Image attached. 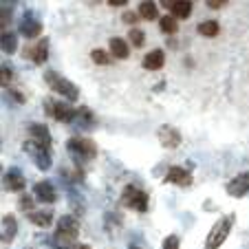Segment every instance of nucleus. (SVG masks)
<instances>
[{"label": "nucleus", "mask_w": 249, "mask_h": 249, "mask_svg": "<svg viewBox=\"0 0 249 249\" xmlns=\"http://www.w3.org/2000/svg\"><path fill=\"white\" fill-rule=\"evenodd\" d=\"M2 51L7 53V55H14L16 49H18V38H16V33L11 31H2Z\"/></svg>", "instance_id": "5701e85b"}, {"label": "nucleus", "mask_w": 249, "mask_h": 249, "mask_svg": "<svg viewBox=\"0 0 249 249\" xmlns=\"http://www.w3.org/2000/svg\"><path fill=\"white\" fill-rule=\"evenodd\" d=\"M29 137H31V141L40 143V146L51 148V132H49V128L44 124H31L29 126Z\"/></svg>", "instance_id": "2eb2a0df"}, {"label": "nucleus", "mask_w": 249, "mask_h": 249, "mask_svg": "<svg viewBox=\"0 0 249 249\" xmlns=\"http://www.w3.org/2000/svg\"><path fill=\"white\" fill-rule=\"evenodd\" d=\"M73 124H75L80 130H90V128L95 126V115L90 113V108H77Z\"/></svg>", "instance_id": "a211bd4d"}, {"label": "nucleus", "mask_w": 249, "mask_h": 249, "mask_svg": "<svg viewBox=\"0 0 249 249\" xmlns=\"http://www.w3.org/2000/svg\"><path fill=\"white\" fill-rule=\"evenodd\" d=\"M159 27H161V31L168 33V36H172V33L179 31L177 18H172V16H163V18H159Z\"/></svg>", "instance_id": "a878e982"}, {"label": "nucleus", "mask_w": 249, "mask_h": 249, "mask_svg": "<svg viewBox=\"0 0 249 249\" xmlns=\"http://www.w3.org/2000/svg\"><path fill=\"white\" fill-rule=\"evenodd\" d=\"M227 194L234 198H243L249 194V170L247 172H240L238 177H234V179L230 181V183L225 185Z\"/></svg>", "instance_id": "1a4fd4ad"}, {"label": "nucleus", "mask_w": 249, "mask_h": 249, "mask_svg": "<svg viewBox=\"0 0 249 249\" xmlns=\"http://www.w3.org/2000/svg\"><path fill=\"white\" fill-rule=\"evenodd\" d=\"M11 82V71H7V66H2V84Z\"/></svg>", "instance_id": "2f4dec72"}, {"label": "nucleus", "mask_w": 249, "mask_h": 249, "mask_svg": "<svg viewBox=\"0 0 249 249\" xmlns=\"http://www.w3.org/2000/svg\"><path fill=\"white\" fill-rule=\"evenodd\" d=\"M234 214H225V216H221V221L214 223V227L210 230V234H207V240H205V249H218L223 243L227 240V236H230L231 227H234Z\"/></svg>", "instance_id": "7ed1b4c3"}, {"label": "nucleus", "mask_w": 249, "mask_h": 249, "mask_svg": "<svg viewBox=\"0 0 249 249\" xmlns=\"http://www.w3.org/2000/svg\"><path fill=\"white\" fill-rule=\"evenodd\" d=\"M163 7L170 9V16H172V18L185 20L192 16V2H185V0H165Z\"/></svg>", "instance_id": "ddd939ff"}, {"label": "nucleus", "mask_w": 249, "mask_h": 249, "mask_svg": "<svg viewBox=\"0 0 249 249\" xmlns=\"http://www.w3.org/2000/svg\"><path fill=\"white\" fill-rule=\"evenodd\" d=\"M80 234V223L75 216H62L57 221V230H55V240L62 247H69V245H75V238Z\"/></svg>", "instance_id": "20e7f679"}, {"label": "nucleus", "mask_w": 249, "mask_h": 249, "mask_svg": "<svg viewBox=\"0 0 249 249\" xmlns=\"http://www.w3.org/2000/svg\"><path fill=\"white\" fill-rule=\"evenodd\" d=\"M122 203L126 207H132L137 212H148V194L143 190L135 188V185H128L122 194Z\"/></svg>", "instance_id": "0eeeda50"}, {"label": "nucleus", "mask_w": 249, "mask_h": 249, "mask_svg": "<svg viewBox=\"0 0 249 249\" xmlns=\"http://www.w3.org/2000/svg\"><path fill=\"white\" fill-rule=\"evenodd\" d=\"M29 221L36 227H49L53 223V212L51 210H33L29 214Z\"/></svg>", "instance_id": "aec40b11"}, {"label": "nucleus", "mask_w": 249, "mask_h": 249, "mask_svg": "<svg viewBox=\"0 0 249 249\" xmlns=\"http://www.w3.org/2000/svg\"><path fill=\"white\" fill-rule=\"evenodd\" d=\"M90 60H93L95 64H99V66H106V64L113 62V55L106 53L104 49H93V51H90Z\"/></svg>", "instance_id": "bb28decb"}, {"label": "nucleus", "mask_w": 249, "mask_h": 249, "mask_svg": "<svg viewBox=\"0 0 249 249\" xmlns=\"http://www.w3.org/2000/svg\"><path fill=\"white\" fill-rule=\"evenodd\" d=\"M33 194L38 198L40 203H55L57 201V192H55V185L51 181H38V183L33 185Z\"/></svg>", "instance_id": "9b49d317"}, {"label": "nucleus", "mask_w": 249, "mask_h": 249, "mask_svg": "<svg viewBox=\"0 0 249 249\" xmlns=\"http://www.w3.org/2000/svg\"><path fill=\"white\" fill-rule=\"evenodd\" d=\"M44 110H47L55 122H62V124H73L75 113H77V108H73V106L66 102H60V99H47V102H44Z\"/></svg>", "instance_id": "39448f33"}, {"label": "nucleus", "mask_w": 249, "mask_h": 249, "mask_svg": "<svg viewBox=\"0 0 249 249\" xmlns=\"http://www.w3.org/2000/svg\"><path fill=\"white\" fill-rule=\"evenodd\" d=\"M31 57L36 64H44L47 62V57H49V40L44 38V40H40L38 44H33L29 51H24V57Z\"/></svg>", "instance_id": "dca6fc26"}, {"label": "nucleus", "mask_w": 249, "mask_h": 249, "mask_svg": "<svg viewBox=\"0 0 249 249\" xmlns=\"http://www.w3.org/2000/svg\"><path fill=\"white\" fill-rule=\"evenodd\" d=\"M108 5L110 7H126L128 0H108Z\"/></svg>", "instance_id": "473e14b6"}, {"label": "nucleus", "mask_w": 249, "mask_h": 249, "mask_svg": "<svg viewBox=\"0 0 249 249\" xmlns=\"http://www.w3.org/2000/svg\"><path fill=\"white\" fill-rule=\"evenodd\" d=\"M128 42H130L135 49H141L146 44V33L141 31L139 27H132L130 31H128Z\"/></svg>", "instance_id": "393cba45"}, {"label": "nucleus", "mask_w": 249, "mask_h": 249, "mask_svg": "<svg viewBox=\"0 0 249 249\" xmlns=\"http://www.w3.org/2000/svg\"><path fill=\"white\" fill-rule=\"evenodd\" d=\"M165 62V53L161 51V49H155V51H150L146 57H143V69L146 71H159L161 66H163Z\"/></svg>", "instance_id": "6ab92c4d"}, {"label": "nucleus", "mask_w": 249, "mask_h": 249, "mask_svg": "<svg viewBox=\"0 0 249 249\" xmlns=\"http://www.w3.org/2000/svg\"><path fill=\"white\" fill-rule=\"evenodd\" d=\"M24 152H27L29 157L33 159V163L38 165V170H42V172H47L49 168H51L53 159H51V152H49V148L40 146V143H36V141H24Z\"/></svg>", "instance_id": "423d86ee"}, {"label": "nucleus", "mask_w": 249, "mask_h": 249, "mask_svg": "<svg viewBox=\"0 0 249 249\" xmlns=\"http://www.w3.org/2000/svg\"><path fill=\"white\" fill-rule=\"evenodd\" d=\"M20 33H22L27 40L38 38L40 33H42V22H40L31 11H27V14L22 16V20H20Z\"/></svg>", "instance_id": "9d476101"}, {"label": "nucleus", "mask_w": 249, "mask_h": 249, "mask_svg": "<svg viewBox=\"0 0 249 249\" xmlns=\"http://www.w3.org/2000/svg\"><path fill=\"white\" fill-rule=\"evenodd\" d=\"M139 16L143 20H157L159 18V9H157V2H148V0H143L139 5Z\"/></svg>", "instance_id": "b1692460"}, {"label": "nucleus", "mask_w": 249, "mask_h": 249, "mask_svg": "<svg viewBox=\"0 0 249 249\" xmlns=\"http://www.w3.org/2000/svg\"><path fill=\"white\" fill-rule=\"evenodd\" d=\"M139 18H141V16H139V14H132V11H124V16H122V20H124L126 24H130V29L135 27Z\"/></svg>", "instance_id": "c756f323"}, {"label": "nucleus", "mask_w": 249, "mask_h": 249, "mask_svg": "<svg viewBox=\"0 0 249 249\" xmlns=\"http://www.w3.org/2000/svg\"><path fill=\"white\" fill-rule=\"evenodd\" d=\"M2 183H5V190H9V192H22L24 190V174L20 172V168L11 165V168L5 172Z\"/></svg>", "instance_id": "f8f14e48"}, {"label": "nucleus", "mask_w": 249, "mask_h": 249, "mask_svg": "<svg viewBox=\"0 0 249 249\" xmlns=\"http://www.w3.org/2000/svg\"><path fill=\"white\" fill-rule=\"evenodd\" d=\"M66 150L75 159V163H86L97 157V143L89 137H71L66 141Z\"/></svg>", "instance_id": "f257e3e1"}, {"label": "nucleus", "mask_w": 249, "mask_h": 249, "mask_svg": "<svg viewBox=\"0 0 249 249\" xmlns=\"http://www.w3.org/2000/svg\"><path fill=\"white\" fill-rule=\"evenodd\" d=\"M16 234H18V223H16V216H11V214L2 216V240H5V243H11V240L16 238Z\"/></svg>", "instance_id": "412c9836"}, {"label": "nucleus", "mask_w": 249, "mask_h": 249, "mask_svg": "<svg viewBox=\"0 0 249 249\" xmlns=\"http://www.w3.org/2000/svg\"><path fill=\"white\" fill-rule=\"evenodd\" d=\"M218 31H221V24L216 20H205V22L198 24V33H201L203 38H216Z\"/></svg>", "instance_id": "4be33fe9"}, {"label": "nucleus", "mask_w": 249, "mask_h": 249, "mask_svg": "<svg viewBox=\"0 0 249 249\" xmlns=\"http://www.w3.org/2000/svg\"><path fill=\"white\" fill-rule=\"evenodd\" d=\"M163 249H181V240L177 234H170L168 238L163 240Z\"/></svg>", "instance_id": "cd10ccee"}, {"label": "nucleus", "mask_w": 249, "mask_h": 249, "mask_svg": "<svg viewBox=\"0 0 249 249\" xmlns=\"http://www.w3.org/2000/svg\"><path fill=\"white\" fill-rule=\"evenodd\" d=\"M108 44H110V55H113L115 60H126V57L130 55V44L124 38H113Z\"/></svg>", "instance_id": "f3484780"}, {"label": "nucleus", "mask_w": 249, "mask_h": 249, "mask_svg": "<svg viewBox=\"0 0 249 249\" xmlns=\"http://www.w3.org/2000/svg\"><path fill=\"white\" fill-rule=\"evenodd\" d=\"M159 141L163 148L172 150V148H177L181 143V132L172 126H161L159 128Z\"/></svg>", "instance_id": "4468645a"}, {"label": "nucleus", "mask_w": 249, "mask_h": 249, "mask_svg": "<svg viewBox=\"0 0 249 249\" xmlns=\"http://www.w3.org/2000/svg\"><path fill=\"white\" fill-rule=\"evenodd\" d=\"M130 249H141V247H132V245H130Z\"/></svg>", "instance_id": "f704fd0d"}, {"label": "nucleus", "mask_w": 249, "mask_h": 249, "mask_svg": "<svg viewBox=\"0 0 249 249\" xmlns=\"http://www.w3.org/2000/svg\"><path fill=\"white\" fill-rule=\"evenodd\" d=\"M165 183L188 188V185H192V174H190V170L181 168V165H170L168 172H165Z\"/></svg>", "instance_id": "6e6552de"}, {"label": "nucleus", "mask_w": 249, "mask_h": 249, "mask_svg": "<svg viewBox=\"0 0 249 249\" xmlns=\"http://www.w3.org/2000/svg\"><path fill=\"white\" fill-rule=\"evenodd\" d=\"M44 80H47L49 89H51L55 95L64 97L66 102H75V99L80 97V89H77L71 80H66L64 75L55 73V71H47V73H44Z\"/></svg>", "instance_id": "f03ea898"}, {"label": "nucleus", "mask_w": 249, "mask_h": 249, "mask_svg": "<svg viewBox=\"0 0 249 249\" xmlns=\"http://www.w3.org/2000/svg\"><path fill=\"white\" fill-rule=\"evenodd\" d=\"M205 5L210 7V9H221V7L227 5V0H207Z\"/></svg>", "instance_id": "7c9ffc66"}, {"label": "nucleus", "mask_w": 249, "mask_h": 249, "mask_svg": "<svg viewBox=\"0 0 249 249\" xmlns=\"http://www.w3.org/2000/svg\"><path fill=\"white\" fill-rule=\"evenodd\" d=\"M18 205H20V210H22V212H29V214H31V212H33V198L29 196V194H22V196H20V201H18Z\"/></svg>", "instance_id": "c85d7f7f"}, {"label": "nucleus", "mask_w": 249, "mask_h": 249, "mask_svg": "<svg viewBox=\"0 0 249 249\" xmlns=\"http://www.w3.org/2000/svg\"><path fill=\"white\" fill-rule=\"evenodd\" d=\"M62 249H90L89 245H82V243H75V245H69V247H62Z\"/></svg>", "instance_id": "72a5a7b5"}]
</instances>
